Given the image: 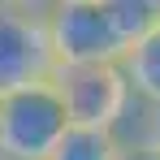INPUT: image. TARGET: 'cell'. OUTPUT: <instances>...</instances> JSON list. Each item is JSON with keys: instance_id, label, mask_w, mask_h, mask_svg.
Returning <instances> with one entry per match:
<instances>
[{"instance_id": "cell-7", "label": "cell", "mask_w": 160, "mask_h": 160, "mask_svg": "<svg viewBox=\"0 0 160 160\" xmlns=\"http://www.w3.org/2000/svg\"><path fill=\"white\" fill-rule=\"evenodd\" d=\"M104 9L117 26V35L126 39V48H134L138 39L160 30V0H104Z\"/></svg>"}, {"instance_id": "cell-9", "label": "cell", "mask_w": 160, "mask_h": 160, "mask_svg": "<svg viewBox=\"0 0 160 160\" xmlns=\"http://www.w3.org/2000/svg\"><path fill=\"white\" fill-rule=\"evenodd\" d=\"M121 160H160L156 147H147L143 138H126V147H121Z\"/></svg>"}, {"instance_id": "cell-6", "label": "cell", "mask_w": 160, "mask_h": 160, "mask_svg": "<svg viewBox=\"0 0 160 160\" xmlns=\"http://www.w3.org/2000/svg\"><path fill=\"white\" fill-rule=\"evenodd\" d=\"M121 69H126V78L134 87V100L138 104H156L160 100V30L134 43L126 52V61H121Z\"/></svg>"}, {"instance_id": "cell-1", "label": "cell", "mask_w": 160, "mask_h": 160, "mask_svg": "<svg viewBox=\"0 0 160 160\" xmlns=\"http://www.w3.org/2000/svg\"><path fill=\"white\" fill-rule=\"evenodd\" d=\"M69 126L52 78L0 95V160H52Z\"/></svg>"}, {"instance_id": "cell-5", "label": "cell", "mask_w": 160, "mask_h": 160, "mask_svg": "<svg viewBox=\"0 0 160 160\" xmlns=\"http://www.w3.org/2000/svg\"><path fill=\"white\" fill-rule=\"evenodd\" d=\"M126 138L117 130H100V126H69L65 138L56 143L52 160H121Z\"/></svg>"}, {"instance_id": "cell-4", "label": "cell", "mask_w": 160, "mask_h": 160, "mask_svg": "<svg viewBox=\"0 0 160 160\" xmlns=\"http://www.w3.org/2000/svg\"><path fill=\"white\" fill-rule=\"evenodd\" d=\"M52 69L56 52L48 39V18L0 4V95L48 82Z\"/></svg>"}, {"instance_id": "cell-8", "label": "cell", "mask_w": 160, "mask_h": 160, "mask_svg": "<svg viewBox=\"0 0 160 160\" xmlns=\"http://www.w3.org/2000/svg\"><path fill=\"white\" fill-rule=\"evenodd\" d=\"M138 112H143V117H138V134H130V138H143L147 147L160 152V100L156 104H143Z\"/></svg>"}, {"instance_id": "cell-10", "label": "cell", "mask_w": 160, "mask_h": 160, "mask_svg": "<svg viewBox=\"0 0 160 160\" xmlns=\"http://www.w3.org/2000/svg\"><path fill=\"white\" fill-rule=\"evenodd\" d=\"M0 4H9V9H22V13H39V18H48V9H52L56 0H0Z\"/></svg>"}, {"instance_id": "cell-2", "label": "cell", "mask_w": 160, "mask_h": 160, "mask_svg": "<svg viewBox=\"0 0 160 160\" xmlns=\"http://www.w3.org/2000/svg\"><path fill=\"white\" fill-rule=\"evenodd\" d=\"M52 87L74 126H100V130L126 134V117H134V108H138L121 61H112V65H56Z\"/></svg>"}, {"instance_id": "cell-3", "label": "cell", "mask_w": 160, "mask_h": 160, "mask_svg": "<svg viewBox=\"0 0 160 160\" xmlns=\"http://www.w3.org/2000/svg\"><path fill=\"white\" fill-rule=\"evenodd\" d=\"M48 39L56 65H112L130 52L104 0H56L48 9Z\"/></svg>"}]
</instances>
